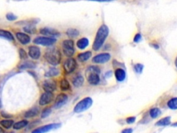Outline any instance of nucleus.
I'll use <instances>...</instances> for the list:
<instances>
[{
  "label": "nucleus",
  "instance_id": "nucleus-14",
  "mask_svg": "<svg viewBox=\"0 0 177 133\" xmlns=\"http://www.w3.org/2000/svg\"><path fill=\"white\" fill-rule=\"evenodd\" d=\"M40 32L41 34L44 35V36H59L60 32L54 28H42L40 30Z\"/></svg>",
  "mask_w": 177,
  "mask_h": 133
},
{
  "label": "nucleus",
  "instance_id": "nucleus-3",
  "mask_svg": "<svg viewBox=\"0 0 177 133\" xmlns=\"http://www.w3.org/2000/svg\"><path fill=\"white\" fill-rule=\"evenodd\" d=\"M44 58L49 64L55 66L60 63L62 56L59 50L56 49H51L46 52L45 55H44Z\"/></svg>",
  "mask_w": 177,
  "mask_h": 133
},
{
  "label": "nucleus",
  "instance_id": "nucleus-5",
  "mask_svg": "<svg viewBox=\"0 0 177 133\" xmlns=\"http://www.w3.org/2000/svg\"><path fill=\"white\" fill-rule=\"evenodd\" d=\"M62 52L64 54L71 58L75 53V48H74V42L73 40L69 39L65 40L62 42Z\"/></svg>",
  "mask_w": 177,
  "mask_h": 133
},
{
  "label": "nucleus",
  "instance_id": "nucleus-35",
  "mask_svg": "<svg viewBox=\"0 0 177 133\" xmlns=\"http://www.w3.org/2000/svg\"><path fill=\"white\" fill-rule=\"evenodd\" d=\"M17 17L16 15H15L13 13H11V12H9L7 15H6V19L9 21H14L15 20H17Z\"/></svg>",
  "mask_w": 177,
  "mask_h": 133
},
{
  "label": "nucleus",
  "instance_id": "nucleus-15",
  "mask_svg": "<svg viewBox=\"0 0 177 133\" xmlns=\"http://www.w3.org/2000/svg\"><path fill=\"white\" fill-rule=\"evenodd\" d=\"M40 49L36 46H31L28 48V55L33 60L38 59L40 57Z\"/></svg>",
  "mask_w": 177,
  "mask_h": 133
},
{
  "label": "nucleus",
  "instance_id": "nucleus-7",
  "mask_svg": "<svg viewBox=\"0 0 177 133\" xmlns=\"http://www.w3.org/2000/svg\"><path fill=\"white\" fill-rule=\"evenodd\" d=\"M111 58H112V56H111L110 53H101L93 56L91 61L94 64H105V63L108 62Z\"/></svg>",
  "mask_w": 177,
  "mask_h": 133
},
{
  "label": "nucleus",
  "instance_id": "nucleus-25",
  "mask_svg": "<svg viewBox=\"0 0 177 133\" xmlns=\"http://www.w3.org/2000/svg\"><path fill=\"white\" fill-rule=\"evenodd\" d=\"M36 63L32 61H24L20 65V69H29V68H34L36 66Z\"/></svg>",
  "mask_w": 177,
  "mask_h": 133
},
{
  "label": "nucleus",
  "instance_id": "nucleus-24",
  "mask_svg": "<svg viewBox=\"0 0 177 133\" xmlns=\"http://www.w3.org/2000/svg\"><path fill=\"white\" fill-rule=\"evenodd\" d=\"M59 74H60L59 69L58 68L53 67V68H50L49 70L46 73L45 76L47 77H53L59 75Z\"/></svg>",
  "mask_w": 177,
  "mask_h": 133
},
{
  "label": "nucleus",
  "instance_id": "nucleus-8",
  "mask_svg": "<svg viewBox=\"0 0 177 133\" xmlns=\"http://www.w3.org/2000/svg\"><path fill=\"white\" fill-rule=\"evenodd\" d=\"M33 42L43 46H50L56 42V39L50 37H37L33 40Z\"/></svg>",
  "mask_w": 177,
  "mask_h": 133
},
{
  "label": "nucleus",
  "instance_id": "nucleus-23",
  "mask_svg": "<svg viewBox=\"0 0 177 133\" xmlns=\"http://www.w3.org/2000/svg\"><path fill=\"white\" fill-rule=\"evenodd\" d=\"M0 37H4L6 39H8L9 40H13L14 37L12 33L9 32L8 31L0 29Z\"/></svg>",
  "mask_w": 177,
  "mask_h": 133
},
{
  "label": "nucleus",
  "instance_id": "nucleus-41",
  "mask_svg": "<svg viewBox=\"0 0 177 133\" xmlns=\"http://www.w3.org/2000/svg\"><path fill=\"white\" fill-rule=\"evenodd\" d=\"M175 65L176 66V67L177 68V56H176V58L175 59Z\"/></svg>",
  "mask_w": 177,
  "mask_h": 133
},
{
  "label": "nucleus",
  "instance_id": "nucleus-33",
  "mask_svg": "<svg viewBox=\"0 0 177 133\" xmlns=\"http://www.w3.org/2000/svg\"><path fill=\"white\" fill-rule=\"evenodd\" d=\"M50 112H51V110L49 107H46V108L44 109L43 110V112L42 113V118H46V117L48 116Z\"/></svg>",
  "mask_w": 177,
  "mask_h": 133
},
{
  "label": "nucleus",
  "instance_id": "nucleus-42",
  "mask_svg": "<svg viewBox=\"0 0 177 133\" xmlns=\"http://www.w3.org/2000/svg\"><path fill=\"white\" fill-rule=\"evenodd\" d=\"M0 133H4V130H3L2 128H0Z\"/></svg>",
  "mask_w": 177,
  "mask_h": 133
},
{
  "label": "nucleus",
  "instance_id": "nucleus-16",
  "mask_svg": "<svg viewBox=\"0 0 177 133\" xmlns=\"http://www.w3.org/2000/svg\"><path fill=\"white\" fill-rule=\"evenodd\" d=\"M114 76L118 82H123L126 78V71L124 69L118 67L115 69Z\"/></svg>",
  "mask_w": 177,
  "mask_h": 133
},
{
  "label": "nucleus",
  "instance_id": "nucleus-17",
  "mask_svg": "<svg viewBox=\"0 0 177 133\" xmlns=\"http://www.w3.org/2000/svg\"><path fill=\"white\" fill-rule=\"evenodd\" d=\"M91 56H92V52L91 51H87V52H84L80 53L77 56L78 61L80 62H85L89 60Z\"/></svg>",
  "mask_w": 177,
  "mask_h": 133
},
{
  "label": "nucleus",
  "instance_id": "nucleus-6",
  "mask_svg": "<svg viewBox=\"0 0 177 133\" xmlns=\"http://www.w3.org/2000/svg\"><path fill=\"white\" fill-rule=\"evenodd\" d=\"M77 62L74 58H69L63 63V68L66 74H71L74 72L77 68Z\"/></svg>",
  "mask_w": 177,
  "mask_h": 133
},
{
  "label": "nucleus",
  "instance_id": "nucleus-36",
  "mask_svg": "<svg viewBox=\"0 0 177 133\" xmlns=\"http://www.w3.org/2000/svg\"><path fill=\"white\" fill-rule=\"evenodd\" d=\"M134 42L135 43H139L141 42V41L142 40V36H141V33H136L135 35V36L134 37Z\"/></svg>",
  "mask_w": 177,
  "mask_h": 133
},
{
  "label": "nucleus",
  "instance_id": "nucleus-43",
  "mask_svg": "<svg viewBox=\"0 0 177 133\" xmlns=\"http://www.w3.org/2000/svg\"><path fill=\"white\" fill-rule=\"evenodd\" d=\"M172 126H175V127H177V122L175 123H173Z\"/></svg>",
  "mask_w": 177,
  "mask_h": 133
},
{
  "label": "nucleus",
  "instance_id": "nucleus-28",
  "mask_svg": "<svg viewBox=\"0 0 177 133\" xmlns=\"http://www.w3.org/2000/svg\"><path fill=\"white\" fill-rule=\"evenodd\" d=\"M167 106L171 110H177V97L172 98L167 102Z\"/></svg>",
  "mask_w": 177,
  "mask_h": 133
},
{
  "label": "nucleus",
  "instance_id": "nucleus-37",
  "mask_svg": "<svg viewBox=\"0 0 177 133\" xmlns=\"http://www.w3.org/2000/svg\"><path fill=\"white\" fill-rule=\"evenodd\" d=\"M135 121H136L135 116H129L128 118L126 119V122H127L128 124H131V123H134Z\"/></svg>",
  "mask_w": 177,
  "mask_h": 133
},
{
  "label": "nucleus",
  "instance_id": "nucleus-18",
  "mask_svg": "<svg viewBox=\"0 0 177 133\" xmlns=\"http://www.w3.org/2000/svg\"><path fill=\"white\" fill-rule=\"evenodd\" d=\"M17 39L19 40V42L22 43V44H26L29 43L31 40V37L29 36H28L27 34L19 32L16 33Z\"/></svg>",
  "mask_w": 177,
  "mask_h": 133
},
{
  "label": "nucleus",
  "instance_id": "nucleus-45",
  "mask_svg": "<svg viewBox=\"0 0 177 133\" xmlns=\"http://www.w3.org/2000/svg\"><path fill=\"white\" fill-rule=\"evenodd\" d=\"M8 133H14V132H8Z\"/></svg>",
  "mask_w": 177,
  "mask_h": 133
},
{
  "label": "nucleus",
  "instance_id": "nucleus-19",
  "mask_svg": "<svg viewBox=\"0 0 177 133\" xmlns=\"http://www.w3.org/2000/svg\"><path fill=\"white\" fill-rule=\"evenodd\" d=\"M89 44V40H88L87 37H82V38L79 39L76 42V46L79 49L84 50L87 48Z\"/></svg>",
  "mask_w": 177,
  "mask_h": 133
},
{
  "label": "nucleus",
  "instance_id": "nucleus-11",
  "mask_svg": "<svg viewBox=\"0 0 177 133\" xmlns=\"http://www.w3.org/2000/svg\"><path fill=\"white\" fill-rule=\"evenodd\" d=\"M54 99V95L53 92H46L44 93L41 96L40 99V106H45L47 104L50 103Z\"/></svg>",
  "mask_w": 177,
  "mask_h": 133
},
{
  "label": "nucleus",
  "instance_id": "nucleus-30",
  "mask_svg": "<svg viewBox=\"0 0 177 133\" xmlns=\"http://www.w3.org/2000/svg\"><path fill=\"white\" fill-rule=\"evenodd\" d=\"M13 122L12 120H2L0 121V125L6 129H8L13 126Z\"/></svg>",
  "mask_w": 177,
  "mask_h": 133
},
{
  "label": "nucleus",
  "instance_id": "nucleus-10",
  "mask_svg": "<svg viewBox=\"0 0 177 133\" xmlns=\"http://www.w3.org/2000/svg\"><path fill=\"white\" fill-rule=\"evenodd\" d=\"M68 100V96L66 94L61 93L57 96L55 103H54V107L56 109L60 108V107H62L67 102Z\"/></svg>",
  "mask_w": 177,
  "mask_h": 133
},
{
  "label": "nucleus",
  "instance_id": "nucleus-12",
  "mask_svg": "<svg viewBox=\"0 0 177 133\" xmlns=\"http://www.w3.org/2000/svg\"><path fill=\"white\" fill-rule=\"evenodd\" d=\"M42 87L46 92H53L56 90V83L54 81L49 79L44 82Z\"/></svg>",
  "mask_w": 177,
  "mask_h": 133
},
{
  "label": "nucleus",
  "instance_id": "nucleus-21",
  "mask_svg": "<svg viewBox=\"0 0 177 133\" xmlns=\"http://www.w3.org/2000/svg\"><path fill=\"white\" fill-rule=\"evenodd\" d=\"M66 34L70 38H75V37H77L79 35H80V32H79V31L76 29V28H70L66 31Z\"/></svg>",
  "mask_w": 177,
  "mask_h": 133
},
{
  "label": "nucleus",
  "instance_id": "nucleus-34",
  "mask_svg": "<svg viewBox=\"0 0 177 133\" xmlns=\"http://www.w3.org/2000/svg\"><path fill=\"white\" fill-rule=\"evenodd\" d=\"M19 53H20V56L21 59L25 60V59H26L28 58V55H27L26 52H25V51L23 49H20Z\"/></svg>",
  "mask_w": 177,
  "mask_h": 133
},
{
  "label": "nucleus",
  "instance_id": "nucleus-2",
  "mask_svg": "<svg viewBox=\"0 0 177 133\" xmlns=\"http://www.w3.org/2000/svg\"><path fill=\"white\" fill-rule=\"evenodd\" d=\"M100 72L101 69L98 66H88L86 69V71H85L86 78L88 84L91 85H93V86L99 85L101 81L100 77Z\"/></svg>",
  "mask_w": 177,
  "mask_h": 133
},
{
  "label": "nucleus",
  "instance_id": "nucleus-9",
  "mask_svg": "<svg viewBox=\"0 0 177 133\" xmlns=\"http://www.w3.org/2000/svg\"><path fill=\"white\" fill-rule=\"evenodd\" d=\"M61 126L60 123H51V124L46 125L42 127H40L39 128H37L34 130L32 133H46L47 132H49L52 131L53 129L58 128Z\"/></svg>",
  "mask_w": 177,
  "mask_h": 133
},
{
  "label": "nucleus",
  "instance_id": "nucleus-13",
  "mask_svg": "<svg viewBox=\"0 0 177 133\" xmlns=\"http://www.w3.org/2000/svg\"><path fill=\"white\" fill-rule=\"evenodd\" d=\"M71 82L74 87H80L83 85L84 79L81 74H79V73H78V74H75L74 76H73L71 79Z\"/></svg>",
  "mask_w": 177,
  "mask_h": 133
},
{
  "label": "nucleus",
  "instance_id": "nucleus-44",
  "mask_svg": "<svg viewBox=\"0 0 177 133\" xmlns=\"http://www.w3.org/2000/svg\"><path fill=\"white\" fill-rule=\"evenodd\" d=\"M0 107H1V102H0Z\"/></svg>",
  "mask_w": 177,
  "mask_h": 133
},
{
  "label": "nucleus",
  "instance_id": "nucleus-31",
  "mask_svg": "<svg viewBox=\"0 0 177 133\" xmlns=\"http://www.w3.org/2000/svg\"><path fill=\"white\" fill-rule=\"evenodd\" d=\"M143 68H144L143 65L141 64V63H137V64H136L134 66V71L136 73H137V74H141V73L143 72Z\"/></svg>",
  "mask_w": 177,
  "mask_h": 133
},
{
  "label": "nucleus",
  "instance_id": "nucleus-1",
  "mask_svg": "<svg viewBox=\"0 0 177 133\" xmlns=\"http://www.w3.org/2000/svg\"><path fill=\"white\" fill-rule=\"evenodd\" d=\"M109 27L105 24H102L98 29L96 36L92 44V49L95 52L99 51L105 44L107 37L109 36Z\"/></svg>",
  "mask_w": 177,
  "mask_h": 133
},
{
  "label": "nucleus",
  "instance_id": "nucleus-38",
  "mask_svg": "<svg viewBox=\"0 0 177 133\" xmlns=\"http://www.w3.org/2000/svg\"><path fill=\"white\" fill-rule=\"evenodd\" d=\"M133 130L132 128H126L122 131L121 133H132Z\"/></svg>",
  "mask_w": 177,
  "mask_h": 133
},
{
  "label": "nucleus",
  "instance_id": "nucleus-26",
  "mask_svg": "<svg viewBox=\"0 0 177 133\" xmlns=\"http://www.w3.org/2000/svg\"><path fill=\"white\" fill-rule=\"evenodd\" d=\"M161 115V111L158 107H154L150 111V115L153 119H156Z\"/></svg>",
  "mask_w": 177,
  "mask_h": 133
},
{
  "label": "nucleus",
  "instance_id": "nucleus-22",
  "mask_svg": "<svg viewBox=\"0 0 177 133\" xmlns=\"http://www.w3.org/2000/svg\"><path fill=\"white\" fill-rule=\"evenodd\" d=\"M170 120H171V118H170V116H167L165 117V118H163L160 119L159 121H158L156 123V126H168L170 124Z\"/></svg>",
  "mask_w": 177,
  "mask_h": 133
},
{
  "label": "nucleus",
  "instance_id": "nucleus-4",
  "mask_svg": "<svg viewBox=\"0 0 177 133\" xmlns=\"http://www.w3.org/2000/svg\"><path fill=\"white\" fill-rule=\"evenodd\" d=\"M93 100L90 97H86L82 99L76 104L74 107V112L76 113H80L84 112L92 106Z\"/></svg>",
  "mask_w": 177,
  "mask_h": 133
},
{
  "label": "nucleus",
  "instance_id": "nucleus-40",
  "mask_svg": "<svg viewBox=\"0 0 177 133\" xmlns=\"http://www.w3.org/2000/svg\"><path fill=\"white\" fill-rule=\"evenodd\" d=\"M90 1L99 2H110V1H113V0H90Z\"/></svg>",
  "mask_w": 177,
  "mask_h": 133
},
{
  "label": "nucleus",
  "instance_id": "nucleus-20",
  "mask_svg": "<svg viewBox=\"0 0 177 133\" xmlns=\"http://www.w3.org/2000/svg\"><path fill=\"white\" fill-rule=\"evenodd\" d=\"M38 114L39 109L37 108V107H33V108H31L25 113L24 116L26 117V118H32V117L37 116Z\"/></svg>",
  "mask_w": 177,
  "mask_h": 133
},
{
  "label": "nucleus",
  "instance_id": "nucleus-32",
  "mask_svg": "<svg viewBox=\"0 0 177 133\" xmlns=\"http://www.w3.org/2000/svg\"><path fill=\"white\" fill-rule=\"evenodd\" d=\"M24 30L28 33H34L36 31V28L33 27V25L29 24L24 28Z\"/></svg>",
  "mask_w": 177,
  "mask_h": 133
},
{
  "label": "nucleus",
  "instance_id": "nucleus-27",
  "mask_svg": "<svg viewBox=\"0 0 177 133\" xmlns=\"http://www.w3.org/2000/svg\"><path fill=\"white\" fill-rule=\"evenodd\" d=\"M27 125H28V121L26 120H22V121L15 123L13 125V128L15 130H20L22 128L26 127Z\"/></svg>",
  "mask_w": 177,
  "mask_h": 133
},
{
  "label": "nucleus",
  "instance_id": "nucleus-29",
  "mask_svg": "<svg viewBox=\"0 0 177 133\" xmlns=\"http://www.w3.org/2000/svg\"><path fill=\"white\" fill-rule=\"evenodd\" d=\"M71 86L70 83H69V81L66 79H62L60 81V89L62 91H67L70 90Z\"/></svg>",
  "mask_w": 177,
  "mask_h": 133
},
{
  "label": "nucleus",
  "instance_id": "nucleus-39",
  "mask_svg": "<svg viewBox=\"0 0 177 133\" xmlns=\"http://www.w3.org/2000/svg\"><path fill=\"white\" fill-rule=\"evenodd\" d=\"M2 116L4 117V118H10V117H11V115H8L7 113H5L4 112H2Z\"/></svg>",
  "mask_w": 177,
  "mask_h": 133
}]
</instances>
